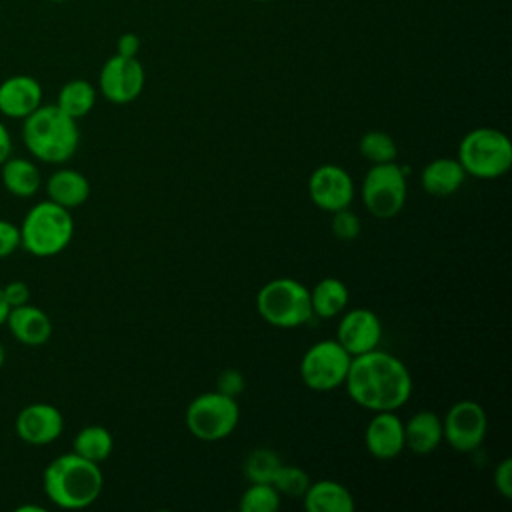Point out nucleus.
<instances>
[{"mask_svg":"<svg viewBox=\"0 0 512 512\" xmlns=\"http://www.w3.org/2000/svg\"><path fill=\"white\" fill-rule=\"evenodd\" d=\"M412 386L406 364L380 348L352 356L344 380L348 396L372 412L402 408L412 396Z\"/></svg>","mask_w":512,"mask_h":512,"instance_id":"obj_1","label":"nucleus"},{"mask_svg":"<svg viewBox=\"0 0 512 512\" xmlns=\"http://www.w3.org/2000/svg\"><path fill=\"white\" fill-rule=\"evenodd\" d=\"M308 194L314 206L332 214L350 208L354 200V180L342 166L322 164L308 178Z\"/></svg>","mask_w":512,"mask_h":512,"instance_id":"obj_12","label":"nucleus"},{"mask_svg":"<svg viewBox=\"0 0 512 512\" xmlns=\"http://www.w3.org/2000/svg\"><path fill=\"white\" fill-rule=\"evenodd\" d=\"M280 458L274 450L270 448H254L252 452H248V456L244 458V476L250 482H272L278 466H280Z\"/></svg>","mask_w":512,"mask_h":512,"instance_id":"obj_28","label":"nucleus"},{"mask_svg":"<svg viewBox=\"0 0 512 512\" xmlns=\"http://www.w3.org/2000/svg\"><path fill=\"white\" fill-rule=\"evenodd\" d=\"M2 186L16 198H32L42 186L40 168L22 156H8L0 164Z\"/></svg>","mask_w":512,"mask_h":512,"instance_id":"obj_21","label":"nucleus"},{"mask_svg":"<svg viewBox=\"0 0 512 512\" xmlns=\"http://www.w3.org/2000/svg\"><path fill=\"white\" fill-rule=\"evenodd\" d=\"M352 356L336 338L312 344L300 360L302 382L316 392H330L344 386Z\"/></svg>","mask_w":512,"mask_h":512,"instance_id":"obj_9","label":"nucleus"},{"mask_svg":"<svg viewBox=\"0 0 512 512\" xmlns=\"http://www.w3.org/2000/svg\"><path fill=\"white\" fill-rule=\"evenodd\" d=\"M332 234L338 238V240H344V242H350V240H356L360 230H362V224H360V218L350 210V208H344V210H338V212H332Z\"/></svg>","mask_w":512,"mask_h":512,"instance_id":"obj_30","label":"nucleus"},{"mask_svg":"<svg viewBox=\"0 0 512 512\" xmlns=\"http://www.w3.org/2000/svg\"><path fill=\"white\" fill-rule=\"evenodd\" d=\"M270 484L278 490L280 496L300 498V496H304L306 488L310 486V476L294 464H280Z\"/></svg>","mask_w":512,"mask_h":512,"instance_id":"obj_29","label":"nucleus"},{"mask_svg":"<svg viewBox=\"0 0 512 512\" xmlns=\"http://www.w3.org/2000/svg\"><path fill=\"white\" fill-rule=\"evenodd\" d=\"M240 422L236 398L218 390L198 394L186 408L184 424L188 432L204 442H216L230 436Z\"/></svg>","mask_w":512,"mask_h":512,"instance_id":"obj_7","label":"nucleus"},{"mask_svg":"<svg viewBox=\"0 0 512 512\" xmlns=\"http://www.w3.org/2000/svg\"><path fill=\"white\" fill-rule=\"evenodd\" d=\"M254 2H266V0H254Z\"/></svg>","mask_w":512,"mask_h":512,"instance_id":"obj_40","label":"nucleus"},{"mask_svg":"<svg viewBox=\"0 0 512 512\" xmlns=\"http://www.w3.org/2000/svg\"><path fill=\"white\" fill-rule=\"evenodd\" d=\"M22 140L36 160L64 164L78 150L80 130L56 104H40L22 120Z\"/></svg>","mask_w":512,"mask_h":512,"instance_id":"obj_3","label":"nucleus"},{"mask_svg":"<svg viewBox=\"0 0 512 512\" xmlns=\"http://www.w3.org/2000/svg\"><path fill=\"white\" fill-rule=\"evenodd\" d=\"M50 2H66V0H50Z\"/></svg>","mask_w":512,"mask_h":512,"instance_id":"obj_39","label":"nucleus"},{"mask_svg":"<svg viewBox=\"0 0 512 512\" xmlns=\"http://www.w3.org/2000/svg\"><path fill=\"white\" fill-rule=\"evenodd\" d=\"M74 236L72 212L52 200L34 204L20 224V248L38 258L60 254Z\"/></svg>","mask_w":512,"mask_h":512,"instance_id":"obj_4","label":"nucleus"},{"mask_svg":"<svg viewBox=\"0 0 512 512\" xmlns=\"http://www.w3.org/2000/svg\"><path fill=\"white\" fill-rule=\"evenodd\" d=\"M4 362H6V350H4V346L0 344V368H2Z\"/></svg>","mask_w":512,"mask_h":512,"instance_id":"obj_38","label":"nucleus"},{"mask_svg":"<svg viewBox=\"0 0 512 512\" xmlns=\"http://www.w3.org/2000/svg\"><path fill=\"white\" fill-rule=\"evenodd\" d=\"M46 498L64 510H80L94 504L104 488L100 464L78 456L76 452L60 454L48 462L42 472Z\"/></svg>","mask_w":512,"mask_h":512,"instance_id":"obj_2","label":"nucleus"},{"mask_svg":"<svg viewBox=\"0 0 512 512\" xmlns=\"http://www.w3.org/2000/svg\"><path fill=\"white\" fill-rule=\"evenodd\" d=\"M96 104V88L88 80H68L56 98V106L74 120L84 118Z\"/></svg>","mask_w":512,"mask_h":512,"instance_id":"obj_24","label":"nucleus"},{"mask_svg":"<svg viewBox=\"0 0 512 512\" xmlns=\"http://www.w3.org/2000/svg\"><path fill=\"white\" fill-rule=\"evenodd\" d=\"M20 248V226L0 218V258L12 256Z\"/></svg>","mask_w":512,"mask_h":512,"instance_id":"obj_32","label":"nucleus"},{"mask_svg":"<svg viewBox=\"0 0 512 512\" xmlns=\"http://www.w3.org/2000/svg\"><path fill=\"white\" fill-rule=\"evenodd\" d=\"M64 430L62 412L48 402L26 404L14 420L16 436L30 446H46L60 438Z\"/></svg>","mask_w":512,"mask_h":512,"instance_id":"obj_13","label":"nucleus"},{"mask_svg":"<svg viewBox=\"0 0 512 512\" xmlns=\"http://www.w3.org/2000/svg\"><path fill=\"white\" fill-rule=\"evenodd\" d=\"M456 160L466 176L480 180H494L504 176L512 166L510 138L490 126L472 128L458 144Z\"/></svg>","mask_w":512,"mask_h":512,"instance_id":"obj_5","label":"nucleus"},{"mask_svg":"<svg viewBox=\"0 0 512 512\" xmlns=\"http://www.w3.org/2000/svg\"><path fill=\"white\" fill-rule=\"evenodd\" d=\"M362 202L376 218H394L406 204V168L396 162L372 164L362 180Z\"/></svg>","mask_w":512,"mask_h":512,"instance_id":"obj_8","label":"nucleus"},{"mask_svg":"<svg viewBox=\"0 0 512 512\" xmlns=\"http://www.w3.org/2000/svg\"><path fill=\"white\" fill-rule=\"evenodd\" d=\"M48 200L72 210L82 206L90 196L88 178L74 168H60L46 180Z\"/></svg>","mask_w":512,"mask_h":512,"instance_id":"obj_20","label":"nucleus"},{"mask_svg":"<svg viewBox=\"0 0 512 512\" xmlns=\"http://www.w3.org/2000/svg\"><path fill=\"white\" fill-rule=\"evenodd\" d=\"M112 448H114V438L110 430L100 424H90L80 428L72 440V452L96 464L104 462L112 454Z\"/></svg>","mask_w":512,"mask_h":512,"instance_id":"obj_25","label":"nucleus"},{"mask_svg":"<svg viewBox=\"0 0 512 512\" xmlns=\"http://www.w3.org/2000/svg\"><path fill=\"white\" fill-rule=\"evenodd\" d=\"M350 300V292L346 284L338 278H322L312 290H310V304L312 314L318 318H334L338 316Z\"/></svg>","mask_w":512,"mask_h":512,"instance_id":"obj_23","label":"nucleus"},{"mask_svg":"<svg viewBox=\"0 0 512 512\" xmlns=\"http://www.w3.org/2000/svg\"><path fill=\"white\" fill-rule=\"evenodd\" d=\"M442 440V418L432 410H418L404 422V448L412 454H430Z\"/></svg>","mask_w":512,"mask_h":512,"instance_id":"obj_18","label":"nucleus"},{"mask_svg":"<svg viewBox=\"0 0 512 512\" xmlns=\"http://www.w3.org/2000/svg\"><path fill=\"white\" fill-rule=\"evenodd\" d=\"M358 150L372 164L396 162V158H398V146H396L394 138L390 134H386V132H380V130L366 132L360 138Z\"/></svg>","mask_w":512,"mask_h":512,"instance_id":"obj_26","label":"nucleus"},{"mask_svg":"<svg viewBox=\"0 0 512 512\" xmlns=\"http://www.w3.org/2000/svg\"><path fill=\"white\" fill-rule=\"evenodd\" d=\"M280 494L270 482H250L240 498L242 512H276L280 508Z\"/></svg>","mask_w":512,"mask_h":512,"instance_id":"obj_27","label":"nucleus"},{"mask_svg":"<svg viewBox=\"0 0 512 512\" xmlns=\"http://www.w3.org/2000/svg\"><path fill=\"white\" fill-rule=\"evenodd\" d=\"M8 312H10V306H8V302L4 298V292H2V286H0V326H4Z\"/></svg>","mask_w":512,"mask_h":512,"instance_id":"obj_37","label":"nucleus"},{"mask_svg":"<svg viewBox=\"0 0 512 512\" xmlns=\"http://www.w3.org/2000/svg\"><path fill=\"white\" fill-rule=\"evenodd\" d=\"M244 388H246V380L236 368H226L218 374V380H216V390L218 392H222L226 396H232V398H238V394H242Z\"/></svg>","mask_w":512,"mask_h":512,"instance_id":"obj_31","label":"nucleus"},{"mask_svg":"<svg viewBox=\"0 0 512 512\" xmlns=\"http://www.w3.org/2000/svg\"><path fill=\"white\" fill-rule=\"evenodd\" d=\"M2 292H4V298L8 302L10 308L14 306H22L26 302H30V288L24 280H10L2 286Z\"/></svg>","mask_w":512,"mask_h":512,"instance_id":"obj_34","label":"nucleus"},{"mask_svg":"<svg viewBox=\"0 0 512 512\" xmlns=\"http://www.w3.org/2000/svg\"><path fill=\"white\" fill-rule=\"evenodd\" d=\"M382 338V322L368 308H352L342 316L336 328V340L350 354L358 356L378 348Z\"/></svg>","mask_w":512,"mask_h":512,"instance_id":"obj_14","label":"nucleus"},{"mask_svg":"<svg viewBox=\"0 0 512 512\" xmlns=\"http://www.w3.org/2000/svg\"><path fill=\"white\" fill-rule=\"evenodd\" d=\"M144 82H146V72L138 56L132 58V56L114 54L102 64V70L98 76V88L102 96L112 104L134 102L142 94Z\"/></svg>","mask_w":512,"mask_h":512,"instance_id":"obj_11","label":"nucleus"},{"mask_svg":"<svg viewBox=\"0 0 512 512\" xmlns=\"http://www.w3.org/2000/svg\"><path fill=\"white\" fill-rule=\"evenodd\" d=\"M256 310L264 322L276 328H298L310 322V290L294 278H274L256 294Z\"/></svg>","mask_w":512,"mask_h":512,"instance_id":"obj_6","label":"nucleus"},{"mask_svg":"<svg viewBox=\"0 0 512 512\" xmlns=\"http://www.w3.org/2000/svg\"><path fill=\"white\" fill-rule=\"evenodd\" d=\"M364 444L368 452L378 460H392L400 456L404 448V422L396 410L374 412L364 432Z\"/></svg>","mask_w":512,"mask_h":512,"instance_id":"obj_15","label":"nucleus"},{"mask_svg":"<svg viewBox=\"0 0 512 512\" xmlns=\"http://www.w3.org/2000/svg\"><path fill=\"white\" fill-rule=\"evenodd\" d=\"M140 36L134 34V32H124L118 36V42H116V54L120 56H132L136 58L138 52H140Z\"/></svg>","mask_w":512,"mask_h":512,"instance_id":"obj_35","label":"nucleus"},{"mask_svg":"<svg viewBox=\"0 0 512 512\" xmlns=\"http://www.w3.org/2000/svg\"><path fill=\"white\" fill-rule=\"evenodd\" d=\"M302 498L308 512H352L356 506L352 492L336 480L310 482Z\"/></svg>","mask_w":512,"mask_h":512,"instance_id":"obj_22","label":"nucleus"},{"mask_svg":"<svg viewBox=\"0 0 512 512\" xmlns=\"http://www.w3.org/2000/svg\"><path fill=\"white\" fill-rule=\"evenodd\" d=\"M12 156V138H10V132L8 128L4 126V122L0 120V164Z\"/></svg>","mask_w":512,"mask_h":512,"instance_id":"obj_36","label":"nucleus"},{"mask_svg":"<svg viewBox=\"0 0 512 512\" xmlns=\"http://www.w3.org/2000/svg\"><path fill=\"white\" fill-rule=\"evenodd\" d=\"M42 104V86L34 76L14 74L0 82V114L24 120Z\"/></svg>","mask_w":512,"mask_h":512,"instance_id":"obj_16","label":"nucleus"},{"mask_svg":"<svg viewBox=\"0 0 512 512\" xmlns=\"http://www.w3.org/2000/svg\"><path fill=\"white\" fill-rule=\"evenodd\" d=\"M466 172L456 158H436L420 172V184L430 196H452L464 184Z\"/></svg>","mask_w":512,"mask_h":512,"instance_id":"obj_19","label":"nucleus"},{"mask_svg":"<svg viewBox=\"0 0 512 512\" xmlns=\"http://www.w3.org/2000/svg\"><path fill=\"white\" fill-rule=\"evenodd\" d=\"M494 486L502 498H512V458H502L494 470Z\"/></svg>","mask_w":512,"mask_h":512,"instance_id":"obj_33","label":"nucleus"},{"mask_svg":"<svg viewBox=\"0 0 512 512\" xmlns=\"http://www.w3.org/2000/svg\"><path fill=\"white\" fill-rule=\"evenodd\" d=\"M488 432L486 410L476 400L454 402L442 418V438L456 452H474Z\"/></svg>","mask_w":512,"mask_h":512,"instance_id":"obj_10","label":"nucleus"},{"mask_svg":"<svg viewBox=\"0 0 512 512\" xmlns=\"http://www.w3.org/2000/svg\"><path fill=\"white\" fill-rule=\"evenodd\" d=\"M4 324L8 326L14 340L24 346H42L52 336L50 316L30 302L10 308Z\"/></svg>","mask_w":512,"mask_h":512,"instance_id":"obj_17","label":"nucleus"}]
</instances>
